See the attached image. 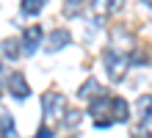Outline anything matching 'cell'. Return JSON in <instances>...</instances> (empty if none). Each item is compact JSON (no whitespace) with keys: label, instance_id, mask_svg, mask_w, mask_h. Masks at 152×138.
Returning a JSON list of instances; mask_svg holds the SVG:
<instances>
[{"label":"cell","instance_id":"obj_1","mask_svg":"<svg viewBox=\"0 0 152 138\" xmlns=\"http://www.w3.org/2000/svg\"><path fill=\"white\" fill-rule=\"evenodd\" d=\"M105 69H108V77H111V83H119L122 77H124V72L130 69V55H124V53H119V50H105Z\"/></svg>","mask_w":152,"mask_h":138},{"label":"cell","instance_id":"obj_2","mask_svg":"<svg viewBox=\"0 0 152 138\" xmlns=\"http://www.w3.org/2000/svg\"><path fill=\"white\" fill-rule=\"evenodd\" d=\"M42 113L44 119H61L66 113V102H64V97L58 94V91H47V94L42 97Z\"/></svg>","mask_w":152,"mask_h":138},{"label":"cell","instance_id":"obj_3","mask_svg":"<svg viewBox=\"0 0 152 138\" xmlns=\"http://www.w3.org/2000/svg\"><path fill=\"white\" fill-rule=\"evenodd\" d=\"M39 42H42V28H39V25H31L28 31L22 33L20 47H22L25 55H33V53H36V47H39Z\"/></svg>","mask_w":152,"mask_h":138},{"label":"cell","instance_id":"obj_4","mask_svg":"<svg viewBox=\"0 0 152 138\" xmlns=\"http://www.w3.org/2000/svg\"><path fill=\"white\" fill-rule=\"evenodd\" d=\"M72 42V36H69V31H53L50 36H44V53H58L61 47H66V44Z\"/></svg>","mask_w":152,"mask_h":138},{"label":"cell","instance_id":"obj_5","mask_svg":"<svg viewBox=\"0 0 152 138\" xmlns=\"http://www.w3.org/2000/svg\"><path fill=\"white\" fill-rule=\"evenodd\" d=\"M6 86H8V91H11V97L17 99V102H22V99L31 97V86H28V80H25L22 75H11Z\"/></svg>","mask_w":152,"mask_h":138},{"label":"cell","instance_id":"obj_6","mask_svg":"<svg viewBox=\"0 0 152 138\" xmlns=\"http://www.w3.org/2000/svg\"><path fill=\"white\" fill-rule=\"evenodd\" d=\"M105 113H108V122H111V99L108 97L91 99V105H88V116L97 119V122H105Z\"/></svg>","mask_w":152,"mask_h":138},{"label":"cell","instance_id":"obj_7","mask_svg":"<svg viewBox=\"0 0 152 138\" xmlns=\"http://www.w3.org/2000/svg\"><path fill=\"white\" fill-rule=\"evenodd\" d=\"M124 0H91V11L97 14V20H102L105 14H111V11H119Z\"/></svg>","mask_w":152,"mask_h":138},{"label":"cell","instance_id":"obj_8","mask_svg":"<svg viewBox=\"0 0 152 138\" xmlns=\"http://www.w3.org/2000/svg\"><path fill=\"white\" fill-rule=\"evenodd\" d=\"M0 53H3V58L17 61V58H20V53H22L20 39H17V36H8V39H3V42H0Z\"/></svg>","mask_w":152,"mask_h":138},{"label":"cell","instance_id":"obj_9","mask_svg":"<svg viewBox=\"0 0 152 138\" xmlns=\"http://www.w3.org/2000/svg\"><path fill=\"white\" fill-rule=\"evenodd\" d=\"M111 110H113V116H111V122H127V116H130V110H127V102H124L122 97H113L111 99Z\"/></svg>","mask_w":152,"mask_h":138},{"label":"cell","instance_id":"obj_10","mask_svg":"<svg viewBox=\"0 0 152 138\" xmlns=\"http://www.w3.org/2000/svg\"><path fill=\"white\" fill-rule=\"evenodd\" d=\"M44 3H47V0H22V3H20V14L22 17H36Z\"/></svg>","mask_w":152,"mask_h":138},{"label":"cell","instance_id":"obj_11","mask_svg":"<svg viewBox=\"0 0 152 138\" xmlns=\"http://www.w3.org/2000/svg\"><path fill=\"white\" fill-rule=\"evenodd\" d=\"M0 130H3V135L6 138H11L17 130H14V119L8 116V110L6 108H0Z\"/></svg>","mask_w":152,"mask_h":138},{"label":"cell","instance_id":"obj_12","mask_svg":"<svg viewBox=\"0 0 152 138\" xmlns=\"http://www.w3.org/2000/svg\"><path fill=\"white\" fill-rule=\"evenodd\" d=\"M83 119L80 110H66L64 116H61V122H64V130H77V122Z\"/></svg>","mask_w":152,"mask_h":138},{"label":"cell","instance_id":"obj_13","mask_svg":"<svg viewBox=\"0 0 152 138\" xmlns=\"http://www.w3.org/2000/svg\"><path fill=\"white\" fill-rule=\"evenodd\" d=\"M77 94H80V97H91V94H102V86H100V83H97L94 77H88V80L83 83V86H80V91H77Z\"/></svg>","mask_w":152,"mask_h":138},{"label":"cell","instance_id":"obj_14","mask_svg":"<svg viewBox=\"0 0 152 138\" xmlns=\"http://www.w3.org/2000/svg\"><path fill=\"white\" fill-rule=\"evenodd\" d=\"M86 8V0H66L64 3V17H77Z\"/></svg>","mask_w":152,"mask_h":138},{"label":"cell","instance_id":"obj_15","mask_svg":"<svg viewBox=\"0 0 152 138\" xmlns=\"http://www.w3.org/2000/svg\"><path fill=\"white\" fill-rule=\"evenodd\" d=\"M53 135H56V133H53L50 127H39V133L33 135V138H53Z\"/></svg>","mask_w":152,"mask_h":138},{"label":"cell","instance_id":"obj_16","mask_svg":"<svg viewBox=\"0 0 152 138\" xmlns=\"http://www.w3.org/2000/svg\"><path fill=\"white\" fill-rule=\"evenodd\" d=\"M144 6H149V8H152V0H144Z\"/></svg>","mask_w":152,"mask_h":138},{"label":"cell","instance_id":"obj_17","mask_svg":"<svg viewBox=\"0 0 152 138\" xmlns=\"http://www.w3.org/2000/svg\"><path fill=\"white\" fill-rule=\"evenodd\" d=\"M0 91H3V88H0Z\"/></svg>","mask_w":152,"mask_h":138}]
</instances>
